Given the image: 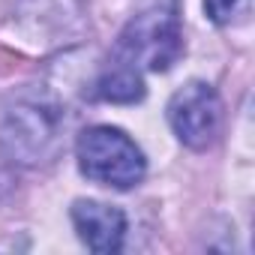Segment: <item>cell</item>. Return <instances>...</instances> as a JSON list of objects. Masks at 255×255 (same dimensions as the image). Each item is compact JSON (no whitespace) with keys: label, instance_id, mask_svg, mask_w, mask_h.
<instances>
[{"label":"cell","instance_id":"cell-1","mask_svg":"<svg viewBox=\"0 0 255 255\" xmlns=\"http://www.w3.org/2000/svg\"><path fill=\"white\" fill-rule=\"evenodd\" d=\"M78 168L84 177L114 186V189H129L141 183L147 165L144 153L135 147V141L114 129V126H90L78 138Z\"/></svg>","mask_w":255,"mask_h":255},{"label":"cell","instance_id":"cell-2","mask_svg":"<svg viewBox=\"0 0 255 255\" xmlns=\"http://www.w3.org/2000/svg\"><path fill=\"white\" fill-rule=\"evenodd\" d=\"M183 51V33L180 21L168 9H150L138 15L120 36V54L123 63L144 66L153 72H165Z\"/></svg>","mask_w":255,"mask_h":255},{"label":"cell","instance_id":"cell-3","mask_svg":"<svg viewBox=\"0 0 255 255\" xmlns=\"http://www.w3.org/2000/svg\"><path fill=\"white\" fill-rule=\"evenodd\" d=\"M168 123L186 147H207L222 126V102L216 90L204 81L183 84L168 102Z\"/></svg>","mask_w":255,"mask_h":255},{"label":"cell","instance_id":"cell-4","mask_svg":"<svg viewBox=\"0 0 255 255\" xmlns=\"http://www.w3.org/2000/svg\"><path fill=\"white\" fill-rule=\"evenodd\" d=\"M72 222H75L78 237L93 252H117L123 246L126 216L120 207L99 204V201H75L72 204Z\"/></svg>","mask_w":255,"mask_h":255},{"label":"cell","instance_id":"cell-5","mask_svg":"<svg viewBox=\"0 0 255 255\" xmlns=\"http://www.w3.org/2000/svg\"><path fill=\"white\" fill-rule=\"evenodd\" d=\"M99 96L108 102H138L144 96V81L135 66L129 63H117L111 72L102 75L99 81Z\"/></svg>","mask_w":255,"mask_h":255},{"label":"cell","instance_id":"cell-6","mask_svg":"<svg viewBox=\"0 0 255 255\" xmlns=\"http://www.w3.org/2000/svg\"><path fill=\"white\" fill-rule=\"evenodd\" d=\"M204 9H207L210 21H216V24H234V21L246 18L249 0H204Z\"/></svg>","mask_w":255,"mask_h":255}]
</instances>
